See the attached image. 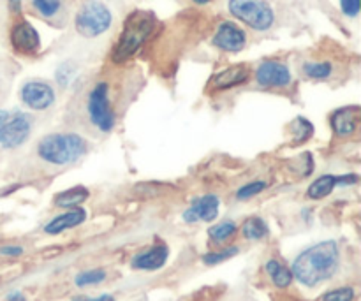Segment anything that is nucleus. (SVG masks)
<instances>
[{
  "label": "nucleus",
  "mask_w": 361,
  "mask_h": 301,
  "mask_svg": "<svg viewBox=\"0 0 361 301\" xmlns=\"http://www.w3.org/2000/svg\"><path fill=\"white\" fill-rule=\"evenodd\" d=\"M155 16L150 11H133L123 23L122 34L113 48L111 59L115 63H122L136 55L141 46L150 39L155 28Z\"/></svg>",
  "instance_id": "obj_2"
},
{
  "label": "nucleus",
  "mask_w": 361,
  "mask_h": 301,
  "mask_svg": "<svg viewBox=\"0 0 361 301\" xmlns=\"http://www.w3.org/2000/svg\"><path fill=\"white\" fill-rule=\"evenodd\" d=\"M358 118H360V106H348V108H341L331 115V127L334 133L341 137L353 136L358 129Z\"/></svg>",
  "instance_id": "obj_13"
},
{
  "label": "nucleus",
  "mask_w": 361,
  "mask_h": 301,
  "mask_svg": "<svg viewBox=\"0 0 361 301\" xmlns=\"http://www.w3.org/2000/svg\"><path fill=\"white\" fill-rule=\"evenodd\" d=\"M32 4L37 9V13L44 18H53L62 7L60 0H32Z\"/></svg>",
  "instance_id": "obj_25"
},
{
  "label": "nucleus",
  "mask_w": 361,
  "mask_h": 301,
  "mask_svg": "<svg viewBox=\"0 0 361 301\" xmlns=\"http://www.w3.org/2000/svg\"><path fill=\"white\" fill-rule=\"evenodd\" d=\"M338 266V247L335 242H323L310 247L296 257L293 264V277L303 285L314 288L319 282L334 277Z\"/></svg>",
  "instance_id": "obj_1"
},
{
  "label": "nucleus",
  "mask_w": 361,
  "mask_h": 301,
  "mask_svg": "<svg viewBox=\"0 0 361 301\" xmlns=\"http://www.w3.org/2000/svg\"><path fill=\"white\" fill-rule=\"evenodd\" d=\"M236 233V224L231 221L221 222V224L214 226V228L208 229V236H210L214 242H226L228 238H231Z\"/></svg>",
  "instance_id": "obj_23"
},
{
  "label": "nucleus",
  "mask_w": 361,
  "mask_h": 301,
  "mask_svg": "<svg viewBox=\"0 0 361 301\" xmlns=\"http://www.w3.org/2000/svg\"><path fill=\"white\" fill-rule=\"evenodd\" d=\"M87 113L90 122L97 127L101 133H109L115 127V115L109 104L108 83H97L88 94Z\"/></svg>",
  "instance_id": "obj_6"
},
{
  "label": "nucleus",
  "mask_w": 361,
  "mask_h": 301,
  "mask_svg": "<svg viewBox=\"0 0 361 301\" xmlns=\"http://www.w3.org/2000/svg\"><path fill=\"white\" fill-rule=\"evenodd\" d=\"M219 204H221V201H219V197L214 196V194L197 197V199H194V203L183 211V221L189 222V224H194V222L200 221H215L219 215Z\"/></svg>",
  "instance_id": "obj_12"
},
{
  "label": "nucleus",
  "mask_w": 361,
  "mask_h": 301,
  "mask_svg": "<svg viewBox=\"0 0 361 301\" xmlns=\"http://www.w3.org/2000/svg\"><path fill=\"white\" fill-rule=\"evenodd\" d=\"M353 298H355V291L351 288H341L326 293L323 296V301H351Z\"/></svg>",
  "instance_id": "obj_28"
},
{
  "label": "nucleus",
  "mask_w": 361,
  "mask_h": 301,
  "mask_svg": "<svg viewBox=\"0 0 361 301\" xmlns=\"http://www.w3.org/2000/svg\"><path fill=\"white\" fill-rule=\"evenodd\" d=\"M11 7H13L14 11H20L21 9V0H9Z\"/></svg>",
  "instance_id": "obj_35"
},
{
  "label": "nucleus",
  "mask_w": 361,
  "mask_h": 301,
  "mask_svg": "<svg viewBox=\"0 0 361 301\" xmlns=\"http://www.w3.org/2000/svg\"><path fill=\"white\" fill-rule=\"evenodd\" d=\"M243 236L249 240H261L268 235V226L264 224L263 219L259 217H252L249 221H245L242 228Z\"/></svg>",
  "instance_id": "obj_22"
},
{
  "label": "nucleus",
  "mask_w": 361,
  "mask_h": 301,
  "mask_svg": "<svg viewBox=\"0 0 361 301\" xmlns=\"http://www.w3.org/2000/svg\"><path fill=\"white\" fill-rule=\"evenodd\" d=\"M87 141L80 134H48L37 145V155L53 166H67L87 154Z\"/></svg>",
  "instance_id": "obj_3"
},
{
  "label": "nucleus",
  "mask_w": 361,
  "mask_h": 301,
  "mask_svg": "<svg viewBox=\"0 0 361 301\" xmlns=\"http://www.w3.org/2000/svg\"><path fill=\"white\" fill-rule=\"evenodd\" d=\"M334 73V66L330 62H305L303 74L310 80H328Z\"/></svg>",
  "instance_id": "obj_20"
},
{
  "label": "nucleus",
  "mask_w": 361,
  "mask_h": 301,
  "mask_svg": "<svg viewBox=\"0 0 361 301\" xmlns=\"http://www.w3.org/2000/svg\"><path fill=\"white\" fill-rule=\"evenodd\" d=\"M4 301H27V300H25V296L21 295V293H11V295Z\"/></svg>",
  "instance_id": "obj_33"
},
{
  "label": "nucleus",
  "mask_w": 361,
  "mask_h": 301,
  "mask_svg": "<svg viewBox=\"0 0 361 301\" xmlns=\"http://www.w3.org/2000/svg\"><path fill=\"white\" fill-rule=\"evenodd\" d=\"M73 301H115V298L109 295H102L99 298H85V296H80V298H74Z\"/></svg>",
  "instance_id": "obj_32"
},
{
  "label": "nucleus",
  "mask_w": 361,
  "mask_h": 301,
  "mask_svg": "<svg viewBox=\"0 0 361 301\" xmlns=\"http://www.w3.org/2000/svg\"><path fill=\"white\" fill-rule=\"evenodd\" d=\"M9 116H11L9 111H6V109H0V127H2L7 120H9Z\"/></svg>",
  "instance_id": "obj_34"
},
{
  "label": "nucleus",
  "mask_w": 361,
  "mask_h": 301,
  "mask_svg": "<svg viewBox=\"0 0 361 301\" xmlns=\"http://www.w3.org/2000/svg\"><path fill=\"white\" fill-rule=\"evenodd\" d=\"M21 102L34 111H44L55 102V90L44 81L32 80L21 87Z\"/></svg>",
  "instance_id": "obj_8"
},
{
  "label": "nucleus",
  "mask_w": 361,
  "mask_h": 301,
  "mask_svg": "<svg viewBox=\"0 0 361 301\" xmlns=\"http://www.w3.org/2000/svg\"><path fill=\"white\" fill-rule=\"evenodd\" d=\"M267 187V183L264 182H252V183H247V185H243L242 189L236 192V197L238 199H249V197L256 196V194H259L261 190Z\"/></svg>",
  "instance_id": "obj_26"
},
{
  "label": "nucleus",
  "mask_w": 361,
  "mask_h": 301,
  "mask_svg": "<svg viewBox=\"0 0 361 301\" xmlns=\"http://www.w3.org/2000/svg\"><path fill=\"white\" fill-rule=\"evenodd\" d=\"M212 44H214L215 48L222 49V51L238 53L242 51L247 44L245 32H243L238 25L231 23V21H222L217 27L214 39H212Z\"/></svg>",
  "instance_id": "obj_9"
},
{
  "label": "nucleus",
  "mask_w": 361,
  "mask_h": 301,
  "mask_svg": "<svg viewBox=\"0 0 361 301\" xmlns=\"http://www.w3.org/2000/svg\"><path fill=\"white\" fill-rule=\"evenodd\" d=\"M111 11L104 4L99 2V0H87L78 11L74 27H76L78 34L92 39L108 32V28L111 27Z\"/></svg>",
  "instance_id": "obj_5"
},
{
  "label": "nucleus",
  "mask_w": 361,
  "mask_h": 301,
  "mask_svg": "<svg viewBox=\"0 0 361 301\" xmlns=\"http://www.w3.org/2000/svg\"><path fill=\"white\" fill-rule=\"evenodd\" d=\"M106 278V274L102 270H88L83 271L76 277V285L78 288H87V285H94V284H101L102 281Z\"/></svg>",
  "instance_id": "obj_24"
},
{
  "label": "nucleus",
  "mask_w": 361,
  "mask_h": 301,
  "mask_svg": "<svg viewBox=\"0 0 361 301\" xmlns=\"http://www.w3.org/2000/svg\"><path fill=\"white\" fill-rule=\"evenodd\" d=\"M267 274L270 275L271 282H274L277 288H288L293 281L291 270L281 264L279 261H268L267 263Z\"/></svg>",
  "instance_id": "obj_19"
},
{
  "label": "nucleus",
  "mask_w": 361,
  "mask_h": 301,
  "mask_svg": "<svg viewBox=\"0 0 361 301\" xmlns=\"http://www.w3.org/2000/svg\"><path fill=\"white\" fill-rule=\"evenodd\" d=\"M168 261V247L166 245H157L154 249L147 250V252L140 254V256L134 257L133 266L136 270H147V271H154L162 268Z\"/></svg>",
  "instance_id": "obj_15"
},
{
  "label": "nucleus",
  "mask_w": 361,
  "mask_h": 301,
  "mask_svg": "<svg viewBox=\"0 0 361 301\" xmlns=\"http://www.w3.org/2000/svg\"><path fill=\"white\" fill-rule=\"evenodd\" d=\"M341 9L348 18H356L360 14V0H341Z\"/></svg>",
  "instance_id": "obj_29"
},
{
  "label": "nucleus",
  "mask_w": 361,
  "mask_h": 301,
  "mask_svg": "<svg viewBox=\"0 0 361 301\" xmlns=\"http://www.w3.org/2000/svg\"><path fill=\"white\" fill-rule=\"evenodd\" d=\"M85 219H87V211L81 210V208H74V210L66 211V214H62V215H59V217L53 219L49 224H46L44 231L48 233V235H59V233L66 231V229L80 226Z\"/></svg>",
  "instance_id": "obj_16"
},
{
  "label": "nucleus",
  "mask_w": 361,
  "mask_h": 301,
  "mask_svg": "<svg viewBox=\"0 0 361 301\" xmlns=\"http://www.w3.org/2000/svg\"><path fill=\"white\" fill-rule=\"evenodd\" d=\"M256 80L261 87H288L291 83V70L279 60H267L256 70Z\"/></svg>",
  "instance_id": "obj_10"
},
{
  "label": "nucleus",
  "mask_w": 361,
  "mask_h": 301,
  "mask_svg": "<svg viewBox=\"0 0 361 301\" xmlns=\"http://www.w3.org/2000/svg\"><path fill=\"white\" fill-rule=\"evenodd\" d=\"M0 254H2V256L16 257L23 254V249H21V247H2V249H0Z\"/></svg>",
  "instance_id": "obj_31"
},
{
  "label": "nucleus",
  "mask_w": 361,
  "mask_h": 301,
  "mask_svg": "<svg viewBox=\"0 0 361 301\" xmlns=\"http://www.w3.org/2000/svg\"><path fill=\"white\" fill-rule=\"evenodd\" d=\"M71 63H62V66L59 67V70H56V81H59V85H62V87H66V85H69L71 78L74 76V74H71Z\"/></svg>",
  "instance_id": "obj_30"
},
{
  "label": "nucleus",
  "mask_w": 361,
  "mask_h": 301,
  "mask_svg": "<svg viewBox=\"0 0 361 301\" xmlns=\"http://www.w3.org/2000/svg\"><path fill=\"white\" fill-rule=\"evenodd\" d=\"M236 254H238V249H236V247H231V249H226L222 250V252L207 254V256L203 257V261L207 264H217V263H222V261L229 259V257L236 256Z\"/></svg>",
  "instance_id": "obj_27"
},
{
  "label": "nucleus",
  "mask_w": 361,
  "mask_h": 301,
  "mask_svg": "<svg viewBox=\"0 0 361 301\" xmlns=\"http://www.w3.org/2000/svg\"><path fill=\"white\" fill-rule=\"evenodd\" d=\"M228 9L236 20L254 30L264 32L275 23V13L267 0H229Z\"/></svg>",
  "instance_id": "obj_4"
},
{
  "label": "nucleus",
  "mask_w": 361,
  "mask_h": 301,
  "mask_svg": "<svg viewBox=\"0 0 361 301\" xmlns=\"http://www.w3.org/2000/svg\"><path fill=\"white\" fill-rule=\"evenodd\" d=\"M337 185H338V176L323 175L310 183L307 194H309V197H312V199H323V197L330 196Z\"/></svg>",
  "instance_id": "obj_17"
},
{
  "label": "nucleus",
  "mask_w": 361,
  "mask_h": 301,
  "mask_svg": "<svg viewBox=\"0 0 361 301\" xmlns=\"http://www.w3.org/2000/svg\"><path fill=\"white\" fill-rule=\"evenodd\" d=\"M291 130H293V143L302 145L314 134V125L309 122V120L303 118V116H298V118L291 123Z\"/></svg>",
  "instance_id": "obj_21"
},
{
  "label": "nucleus",
  "mask_w": 361,
  "mask_h": 301,
  "mask_svg": "<svg viewBox=\"0 0 361 301\" xmlns=\"http://www.w3.org/2000/svg\"><path fill=\"white\" fill-rule=\"evenodd\" d=\"M11 44L16 51L30 55L41 48V37H39V32L35 30L34 25L23 20L18 21L11 30Z\"/></svg>",
  "instance_id": "obj_11"
},
{
  "label": "nucleus",
  "mask_w": 361,
  "mask_h": 301,
  "mask_svg": "<svg viewBox=\"0 0 361 301\" xmlns=\"http://www.w3.org/2000/svg\"><path fill=\"white\" fill-rule=\"evenodd\" d=\"M32 123L25 113H11L9 120L0 127V145L4 148H18L30 136Z\"/></svg>",
  "instance_id": "obj_7"
},
{
  "label": "nucleus",
  "mask_w": 361,
  "mask_h": 301,
  "mask_svg": "<svg viewBox=\"0 0 361 301\" xmlns=\"http://www.w3.org/2000/svg\"><path fill=\"white\" fill-rule=\"evenodd\" d=\"M88 199V190L85 187H73L69 190H63L55 197V204L60 208L80 207L83 201Z\"/></svg>",
  "instance_id": "obj_18"
},
{
  "label": "nucleus",
  "mask_w": 361,
  "mask_h": 301,
  "mask_svg": "<svg viewBox=\"0 0 361 301\" xmlns=\"http://www.w3.org/2000/svg\"><path fill=\"white\" fill-rule=\"evenodd\" d=\"M250 70L245 66L238 63V66H231L228 69L221 70V73L215 74L210 81V87L214 90H229V88H235L238 85H243L249 80Z\"/></svg>",
  "instance_id": "obj_14"
},
{
  "label": "nucleus",
  "mask_w": 361,
  "mask_h": 301,
  "mask_svg": "<svg viewBox=\"0 0 361 301\" xmlns=\"http://www.w3.org/2000/svg\"><path fill=\"white\" fill-rule=\"evenodd\" d=\"M194 4H197V6H204V4H210L212 0H192Z\"/></svg>",
  "instance_id": "obj_36"
}]
</instances>
